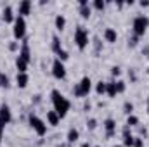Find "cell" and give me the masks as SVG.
<instances>
[{
    "label": "cell",
    "instance_id": "cell-1",
    "mask_svg": "<svg viewBox=\"0 0 149 147\" xmlns=\"http://www.w3.org/2000/svg\"><path fill=\"white\" fill-rule=\"evenodd\" d=\"M50 99H52V104H54V111H56L57 116L63 119V118L68 114L70 107H71V102H70L59 90H56V88L50 92Z\"/></svg>",
    "mask_w": 149,
    "mask_h": 147
},
{
    "label": "cell",
    "instance_id": "cell-2",
    "mask_svg": "<svg viewBox=\"0 0 149 147\" xmlns=\"http://www.w3.org/2000/svg\"><path fill=\"white\" fill-rule=\"evenodd\" d=\"M90 90H92V80H90L88 76H83V78L80 80V83L73 87L74 97H85V95L90 94Z\"/></svg>",
    "mask_w": 149,
    "mask_h": 147
},
{
    "label": "cell",
    "instance_id": "cell-3",
    "mask_svg": "<svg viewBox=\"0 0 149 147\" xmlns=\"http://www.w3.org/2000/svg\"><path fill=\"white\" fill-rule=\"evenodd\" d=\"M149 28V17L148 16H137L132 23V30L135 37H142L146 33V30Z\"/></svg>",
    "mask_w": 149,
    "mask_h": 147
},
{
    "label": "cell",
    "instance_id": "cell-4",
    "mask_svg": "<svg viewBox=\"0 0 149 147\" xmlns=\"http://www.w3.org/2000/svg\"><path fill=\"white\" fill-rule=\"evenodd\" d=\"M74 43H76V47L80 50L87 49V45L90 43L88 42V31L83 26H76V30H74Z\"/></svg>",
    "mask_w": 149,
    "mask_h": 147
},
{
    "label": "cell",
    "instance_id": "cell-5",
    "mask_svg": "<svg viewBox=\"0 0 149 147\" xmlns=\"http://www.w3.org/2000/svg\"><path fill=\"white\" fill-rule=\"evenodd\" d=\"M12 35L16 40H23L24 35H26V21H24V17L23 16H16V19H14V28H12Z\"/></svg>",
    "mask_w": 149,
    "mask_h": 147
},
{
    "label": "cell",
    "instance_id": "cell-6",
    "mask_svg": "<svg viewBox=\"0 0 149 147\" xmlns=\"http://www.w3.org/2000/svg\"><path fill=\"white\" fill-rule=\"evenodd\" d=\"M30 125H31V128L37 132V135H40V137H43V135L47 133V125H45V121L40 119L37 114H30Z\"/></svg>",
    "mask_w": 149,
    "mask_h": 147
},
{
    "label": "cell",
    "instance_id": "cell-7",
    "mask_svg": "<svg viewBox=\"0 0 149 147\" xmlns=\"http://www.w3.org/2000/svg\"><path fill=\"white\" fill-rule=\"evenodd\" d=\"M52 74L56 80H64L66 78V66L64 62H61L59 59H54L52 62Z\"/></svg>",
    "mask_w": 149,
    "mask_h": 147
},
{
    "label": "cell",
    "instance_id": "cell-8",
    "mask_svg": "<svg viewBox=\"0 0 149 147\" xmlns=\"http://www.w3.org/2000/svg\"><path fill=\"white\" fill-rule=\"evenodd\" d=\"M12 119V112H10V107L7 104H2L0 106V128H3L5 125H9Z\"/></svg>",
    "mask_w": 149,
    "mask_h": 147
},
{
    "label": "cell",
    "instance_id": "cell-9",
    "mask_svg": "<svg viewBox=\"0 0 149 147\" xmlns=\"http://www.w3.org/2000/svg\"><path fill=\"white\" fill-rule=\"evenodd\" d=\"M134 135H132V132H130V126H123V146L125 147H134Z\"/></svg>",
    "mask_w": 149,
    "mask_h": 147
},
{
    "label": "cell",
    "instance_id": "cell-10",
    "mask_svg": "<svg viewBox=\"0 0 149 147\" xmlns=\"http://www.w3.org/2000/svg\"><path fill=\"white\" fill-rule=\"evenodd\" d=\"M104 128H106V137L111 139L113 135H114V132H116V121H114L113 118L104 119Z\"/></svg>",
    "mask_w": 149,
    "mask_h": 147
},
{
    "label": "cell",
    "instance_id": "cell-11",
    "mask_svg": "<svg viewBox=\"0 0 149 147\" xmlns=\"http://www.w3.org/2000/svg\"><path fill=\"white\" fill-rule=\"evenodd\" d=\"M19 57H21V59H24L26 62H30V61H31V52H30L28 40H24V42H23V45H21V49H19Z\"/></svg>",
    "mask_w": 149,
    "mask_h": 147
},
{
    "label": "cell",
    "instance_id": "cell-12",
    "mask_svg": "<svg viewBox=\"0 0 149 147\" xmlns=\"http://www.w3.org/2000/svg\"><path fill=\"white\" fill-rule=\"evenodd\" d=\"M2 19H3L5 23H14L16 16H14V12H12V7H10V5H5V7H3V12H2Z\"/></svg>",
    "mask_w": 149,
    "mask_h": 147
},
{
    "label": "cell",
    "instance_id": "cell-13",
    "mask_svg": "<svg viewBox=\"0 0 149 147\" xmlns=\"http://www.w3.org/2000/svg\"><path fill=\"white\" fill-rule=\"evenodd\" d=\"M104 40H106L108 43H116V40H118V33H116V30H113V28H106V30H104Z\"/></svg>",
    "mask_w": 149,
    "mask_h": 147
},
{
    "label": "cell",
    "instance_id": "cell-14",
    "mask_svg": "<svg viewBox=\"0 0 149 147\" xmlns=\"http://www.w3.org/2000/svg\"><path fill=\"white\" fill-rule=\"evenodd\" d=\"M30 10H31V2L30 0H23V2H19V16H28L30 14Z\"/></svg>",
    "mask_w": 149,
    "mask_h": 147
},
{
    "label": "cell",
    "instance_id": "cell-15",
    "mask_svg": "<svg viewBox=\"0 0 149 147\" xmlns=\"http://www.w3.org/2000/svg\"><path fill=\"white\" fill-rule=\"evenodd\" d=\"M28 81H30V76H28L26 73H17V78H16V83H17V87H19V88H26Z\"/></svg>",
    "mask_w": 149,
    "mask_h": 147
},
{
    "label": "cell",
    "instance_id": "cell-16",
    "mask_svg": "<svg viewBox=\"0 0 149 147\" xmlns=\"http://www.w3.org/2000/svg\"><path fill=\"white\" fill-rule=\"evenodd\" d=\"M47 121H49V125L57 126V125H59V121H61V118L57 116V112H56V111H47Z\"/></svg>",
    "mask_w": 149,
    "mask_h": 147
},
{
    "label": "cell",
    "instance_id": "cell-17",
    "mask_svg": "<svg viewBox=\"0 0 149 147\" xmlns=\"http://www.w3.org/2000/svg\"><path fill=\"white\" fill-rule=\"evenodd\" d=\"M16 68H17V73H26L28 71V62L17 55L16 57Z\"/></svg>",
    "mask_w": 149,
    "mask_h": 147
},
{
    "label": "cell",
    "instance_id": "cell-18",
    "mask_svg": "<svg viewBox=\"0 0 149 147\" xmlns=\"http://www.w3.org/2000/svg\"><path fill=\"white\" fill-rule=\"evenodd\" d=\"M54 23H56V30H59V31H63V30L66 28V17H64L63 14H57Z\"/></svg>",
    "mask_w": 149,
    "mask_h": 147
},
{
    "label": "cell",
    "instance_id": "cell-19",
    "mask_svg": "<svg viewBox=\"0 0 149 147\" xmlns=\"http://www.w3.org/2000/svg\"><path fill=\"white\" fill-rule=\"evenodd\" d=\"M106 94H108L111 99L116 97L118 92H116V83H114V81H108V83H106Z\"/></svg>",
    "mask_w": 149,
    "mask_h": 147
},
{
    "label": "cell",
    "instance_id": "cell-20",
    "mask_svg": "<svg viewBox=\"0 0 149 147\" xmlns=\"http://www.w3.org/2000/svg\"><path fill=\"white\" fill-rule=\"evenodd\" d=\"M78 139H80L78 130H76V128H70V132H68V142H70V144H74Z\"/></svg>",
    "mask_w": 149,
    "mask_h": 147
},
{
    "label": "cell",
    "instance_id": "cell-21",
    "mask_svg": "<svg viewBox=\"0 0 149 147\" xmlns=\"http://www.w3.org/2000/svg\"><path fill=\"white\" fill-rule=\"evenodd\" d=\"M90 14H92L90 5H83V7H80V16H81L83 19H88V17H90Z\"/></svg>",
    "mask_w": 149,
    "mask_h": 147
},
{
    "label": "cell",
    "instance_id": "cell-22",
    "mask_svg": "<svg viewBox=\"0 0 149 147\" xmlns=\"http://www.w3.org/2000/svg\"><path fill=\"white\" fill-rule=\"evenodd\" d=\"M61 49H63V47H61V40H59V37H57V35H54V37H52V50L57 54Z\"/></svg>",
    "mask_w": 149,
    "mask_h": 147
},
{
    "label": "cell",
    "instance_id": "cell-23",
    "mask_svg": "<svg viewBox=\"0 0 149 147\" xmlns=\"http://www.w3.org/2000/svg\"><path fill=\"white\" fill-rule=\"evenodd\" d=\"M127 126H139V118L135 114H130L127 118Z\"/></svg>",
    "mask_w": 149,
    "mask_h": 147
},
{
    "label": "cell",
    "instance_id": "cell-24",
    "mask_svg": "<svg viewBox=\"0 0 149 147\" xmlns=\"http://www.w3.org/2000/svg\"><path fill=\"white\" fill-rule=\"evenodd\" d=\"M95 94H97V95L106 94V83H104V81H97V85H95Z\"/></svg>",
    "mask_w": 149,
    "mask_h": 147
},
{
    "label": "cell",
    "instance_id": "cell-25",
    "mask_svg": "<svg viewBox=\"0 0 149 147\" xmlns=\"http://www.w3.org/2000/svg\"><path fill=\"white\" fill-rule=\"evenodd\" d=\"M57 59H59L61 62H64V61H68V59H70V54H68V50H64V49H61V50L57 52Z\"/></svg>",
    "mask_w": 149,
    "mask_h": 147
},
{
    "label": "cell",
    "instance_id": "cell-26",
    "mask_svg": "<svg viewBox=\"0 0 149 147\" xmlns=\"http://www.w3.org/2000/svg\"><path fill=\"white\" fill-rule=\"evenodd\" d=\"M92 7H94L95 10H104L106 2H102V0H94V2H92Z\"/></svg>",
    "mask_w": 149,
    "mask_h": 147
},
{
    "label": "cell",
    "instance_id": "cell-27",
    "mask_svg": "<svg viewBox=\"0 0 149 147\" xmlns=\"http://www.w3.org/2000/svg\"><path fill=\"white\" fill-rule=\"evenodd\" d=\"M114 83H116V92H118V94H123L125 88H127L125 81H123V80H118V81H114Z\"/></svg>",
    "mask_w": 149,
    "mask_h": 147
},
{
    "label": "cell",
    "instance_id": "cell-28",
    "mask_svg": "<svg viewBox=\"0 0 149 147\" xmlns=\"http://www.w3.org/2000/svg\"><path fill=\"white\" fill-rule=\"evenodd\" d=\"M123 112L128 114V116L134 114V104H132V102H125V104H123Z\"/></svg>",
    "mask_w": 149,
    "mask_h": 147
},
{
    "label": "cell",
    "instance_id": "cell-29",
    "mask_svg": "<svg viewBox=\"0 0 149 147\" xmlns=\"http://www.w3.org/2000/svg\"><path fill=\"white\" fill-rule=\"evenodd\" d=\"M0 83H2L3 88H9V76L3 74V73H0Z\"/></svg>",
    "mask_w": 149,
    "mask_h": 147
},
{
    "label": "cell",
    "instance_id": "cell-30",
    "mask_svg": "<svg viewBox=\"0 0 149 147\" xmlns=\"http://www.w3.org/2000/svg\"><path fill=\"white\" fill-rule=\"evenodd\" d=\"M95 126H97V119H95V118H90V119L87 121V128H88V130H95Z\"/></svg>",
    "mask_w": 149,
    "mask_h": 147
},
{
    "label": "cell",
    "instance_id": "cell-31",
    "mask_svg": "<svg viewBox=\"0 0 149 147\" xmlns=\"http://www.w3.org/2000/svg\"><path fill=\"white\" fill-rule=\"evenodd\" d=\"M137 43H139V37H135V35H132V37L128 38V45H130V47H135Z\"/></svg>",
    "mask_w": 149,
    "mask_h": 147
},
{
    "label": "cell",
    "instance_id": "cell-32",
    "mask_svg": "<svg viewBox=\"0 0 149 147\" xmlns=\"http://www.w3.org/2000/svg\"><path fill=\"white\" fill-rule=\"evenodd\" d=\"M134 147H144V140L141 137H135L134 139Z\"/></svg>",
    "mask_w": 149,
    "mask_h": 147
},
{
    "label": "cell",
    "instance_id": "cell-33",
    "mask_svg": "<svg viewBox=\"0 0 149 147\" xmlns=\"http://www.w3.org/2000/svg\"><path fill=\"white\" fill-rule=\"evenodd\" d=\"M17 49H19V43H17V42H10V43H9V50H12V52H16Z\"/></svg>",
    "mask_w": 149,
    "mask_h": 147
},
{
    "label": "cell",
    "instance_id": "cell-34",
    "mask_svg": "<svg viewBox=\"0 0 149 147\" xmlns=\"http://www.w3.org/2000/svg\"><path fill=\"white\" fill-rule=\"evenodd\" d=\"M111 74L113 76H120V74H121V69H120L118 66H113L111 68Z\"/></svg>",
    "mask_w": 149,
    "mask_h": 147
},
{
    "label": "cell",
    "instance_id": "cell-35",
    "mask_svg": "<svg viewBox=\"0 0 149 147\" xmlns=\"http://www.w3.org/2000/svg\"><path fill=\"white\" fill-rule=\"evenodd\" d=\"M95 50H97V52L101 50V40H99V38H95Z\"/></svg>",
    "mask_w": 149,
    "mask_h": 147
},
{
    "label": "cell",
    "instance_id": "cell-36",
    "mask_svg": "<svg viewBox=\"0 0 149 147\" xmlns=\"http://www.w3.org/2000/svg\"><path fill=\"white\" fill-rule=\"evenodd\" d=\"M139 133L146 137V135H148V130H146V128H142V126H139Z\"/></svg>",
    "mask_w": 149,
    "mask_h": 147
},
{
    "label": "cell",
    "instance_id": "cell-37",
    "mask_svg": "<svg viewBox=\"0 0 149 147\" xmlns=\"http://www.w3.org/2000/svg\"><path fill=\"white\" fill-rule=\"evenodd\" d=\"M141 7H149V0H142L141 2Z\"/></svg>",
    "mask_w": 149,
    "mask_h": 147
},
{
    "label": "cell",
    "instance_id": "cell-38",
    "mask_svg": "<svg viewBox=\"0 0 149 147\" xmlns=\"http://www.w3.org/2000/svg\"><path fill=\"white\" fill-rule=\"evenodd\" d=\"M78 3H80V7H83V5H88V2H87V0H80Z\"/></svg>",
    "mask_w": 149,
    "mask_h": 147
},
{
    "label": "cell",
    "instance_id": "cell-39",
    "mask_svg": "<svg viewBox=\"0 0 149 147\" xmlns=\"http://www.w3.org/2000/svg\"><path fill=\"white\" fill-rule=\"evenodd\" d=\"M2 139H3V128H0V144H2Z\"/></svg>",
    "mask_w": 149,
    "mask_h": 147
},
{
    "label": "cell",
    "instance_id": "cell-40",
    "mask_svg": "<svg viewBox=\"0 0 149 147\" xmlns=\"http://www.w3.org/2000/svg\"><path fill=\"white\" fill-rule=\"evenodd\" d=\"M80 147H92V146H90L88 142H83V144H81V146H80Z\"/></svg>",
    "mask_w": 149,
    "mask_h": 147
},
{
    "label": "cell",
    "instance_id": "cell-41",
    "mask_svg": "<svg viewBox=\"0 0 149 147\" xmlns=\"http://www.w3.org/2000/svg\"><path fill=\"white\" fill-rule=\"evenodd\" d=\"M148 114H149V99H148Z\"/></svg>",
    "mask_w": 149,
    "mask_h": 147
},
{
    "label": "cell",
    "instance_id": "cell-42",
    "mask_svg": "<svg viewBox=\"0 0 149 147\" xmlns=\"http://www.w3.org/2000/svg\"><path fill=\"white\" fill-rule=\"evenodd\" d=\"M95 147H101V146H95Z\"/></svg>",
    "mask_w": 149,
    "mask_h": 147
},
{
    "label": "cell",
    "instance_id": "cell-43",
    "mask_svg": "<svg viewBox=\"0 0 149 147\" xmlns=\"http://www.w3.org/2000/svg\"><path fill=\"white\" fill-rule=\"evenodd\" d=\"M0 87H2V83H0Z\"/></svg>",
    "mask_w": 149,
    "mask_h": 147
}]
</instances>
